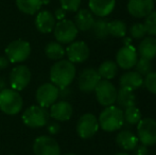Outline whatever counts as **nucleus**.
<instances>
[{
	"mask_svg": "<svg viewBox=\"0 0 156 155\" xmlns=\"http://www.w3.org/2000/svg\"><path fill=\"white\" fill-rule=\"evenodd\" d=\"M76 69L73 63L68 60H60L50 69V81L60 89H65L74 80Z\"/></svg>",
	"mask_w": 156,
	"mask_h": 155,
	"instance_id": "1",
	"label": "nucleus"
},
{
	"mask_svg": "<svg viewBox=\"0 0 156 155\" xmlns=\"http://www.w3.org/2000/svg\"><path fill=\"white\" fill-rule=\"evenodd\" d=\"M98 122L99 126L105 132L111 133L120 130L124 124L123 111L116 105L106 106L101 112Z\"/></svg>",
	"mask_w": 156,
	"mask_h": 155,
	"instance_id": "2",
	"label": "nucleus"
},
{
	"mask_svg": "<svg viewBox=\"0 0 156 155\" xmlns=\"http://www.w3.org/2000/svg\"><path fill=\"white\" fill-rule=\"evenodd\" d=\"M23 105V100L19 91L13 88H4L0 90V110L3 114L15 116L21 111Z\"/></svg>",
	"mask_w": 156,
	"mask_h": 155,
	"instance_id": "3",
	"label": "nucleus"
},
{
	"mask_svg": "<svg viewBox=\"0 0 156 155\" xmlns=\"http://www.w3.org/2000/svg\"><path fill=\"white\" fill-rule=\"evenodd\" d=\"M31 54V45L29 41L23 39H16L13 41L6 46L5 56L9 62L12 64L23 63L27 60Z\"/></svg>",
	"mask_w": 156,
	"mask_h": 155,
	"instance_id": "4",
	"label": "nucleus"
},
{
	"mask_svg": "<svg viewBox=\"0 0 156 155\" xmlns=\"http://www.w3.org/2000/svg\"><path fill=\"white\" fill-rule=\"evenodd\" d=\"M49 113L41 105H31L23 112V121L29 128L37 129L47 125L49 122Z\"/></svg>",
	"mask_w": 156,
	"mask_h": 155,
	"instance_id": "5",
	"label": "nucleus"
},
{
	"mask_svg": "<svg viewBox=\"0 0 156 155\" xmlns=\"http://www.w3.org/2000/svg\"><path fill=\"white\" fill-rule=\"evenodd\" d=\"M138 140L147 147L156 145V120L144 118L137 123Z\"/></svg>",
	"mask_w": 156,
	"mask_h": 155,
	"instance_id": "6",
	"label": "nucleus"
},
{
	"mask_svg": "<svg viewBox=\"0 0 156 155\" xmlns=\"http://www.w3.org/2000/svg\"><path fill=\"white\" fill-rule=\"evenodd\" d=\"M53 33L56 41L60 44H70L76 38L79 30L72 20L62 19L55 23Z\"/></svg>",
	"mask_w": 156,
	"mask_h": 155,
	"instance_id": "7",
	"label": "nucleus"
},
{
	"mask_svg": "<svg viewBox=\"0 0 156 155\" xmlns=\"http://www.w3.org/2000/svg\"><path fill=\"white\" fill-rule=\"evenodd\" d=\"M94 93L97 101L104 107L114 105L117 99V89L109 80H101L97 85Z\"/></svg>",
	"mask_w": 156,
	"mask_h": 155,
	"instance_id": "8",
	"label": "nucleus"
},
{
	"mask_svg": "<svg viewBox=\"0 0 156 155\" xmlns=\"http://www.w3.org/2000/svg\"><path fill=\"white\" fill-rule=\"evenodd\" d=\"M60 97V88L53 83H44L37 88L35 93V99L38 105L47 108L58 101Z\"/></svg>",
	"mask_w": 156,
	"mask_h": 155,
	"instance_id": "9",
	"label": "nucleus"
},
{
	"mask_svg": "<svg viewBox=\"0 0 156 155\" xmlns=\"http://www.w3.org/2000/svg\"><path fill=\"white\" fill-rule=\"evenodd\" d=\"M33 152L35 155H61V147L51 136L41 135L33 143Z\"/></svg>",
	"mask_w": 156,
	"mask_h": 155,
	"instance_id": "10",
	"label": "nucleus"
},
{
	"mask_svg": "<svg viewBox=\"0 0 156 155\" xmlns=\"http://www.w3.org/2000/svg\"><path fill=\"white\" fill-rule=\"evenodd\" d=\"M99 122L98 118L94 114L86 113L82 115L76 123V133L82 139H89L98 132Z\"/></svg>",
	"mask_w": 156,
	"mask_h": 155,
	"instance_id": "11",
	"label": "nucleus"
},
{
	"mask_svg": "<svg viewBox=\"0 0 156 155\" xmlns=\"http://www.w3.org/2000/svg\"><path fill=\"white\" fill-rule=\"evenodd\" d=\"M31 71L26 65L14 67L10 73V86L17 91L23 90L31 81Z\"/></svg>",
	"mask_w": 156,
	"mask_h": 155,
	"instance_id": "12",
	"label": "nucleus"
},
{
	"mask_svg": "<svg viewBox=\"0 0 156 155\" xmlns=\"http://www.w3.org/2000/svg\"><path fill=\"white\" fill-rule=\"evenodd\" d=\"M66 55L68 58V61H70L73 64H81L88 60L90 50L85 41H72L69 44L65 50Z\"/></svg>",
	"mask_w": 156,
	"mask_h": 155,
	"instance_id": "13",
	"label": "nucleus"
},
{
	"mask_svg": "<svg viewBox=\"0 0 156 155\" xmlns=\"http://www.w3.org/2000/svg\"><path fill=\"white\" fill-rule=\"evenodd\" d=\"M138 61V53L137 49L134 46L124 45L118 50L116 54V64L122 69L129 70L133 67H135L136 63Z\"/></svg>",
	"mask_w": 156,
	"mask_h": 155,
	"instance_id": "14",
	"label": "nucleus"
},
{
	"mask_svg": "<svg viewBox=\"0 0 156 155\" xmlns=\"http://www.w3.org/2000/svg\"><path fill=\"white\" fill-rule=\"evenodd\" d=\"M102 80L98 70L94 68H86L80 73L78 79L79 88L83 93H91L94 91L97 85Z\"/></svg>",
	"mask_w": 156,
	"mask_h": 155,
	"instance_id": "15",
	"label": "nucleus"
},
{
	"mask_svg": "<svg viewBox=\"0 0 156 155\" xmlns=\"http://www.w3.org/2000/svg\"><path fill=\"white\" fill-rule=\"evenodd\" d=\"M154 10V0H129L127 12L135 18H144Z\"/></svg>",
	"mask_w": 156,
	"mask_h": 155,
	"instance_id": "16",
	"label": "nucleus"
},
{
	"mask_svg": "<svg viewBox=\"0 0 156 155\" xmlns=\"http://www.w3.org/2000/svg\"><path fill=\"white\" fill-rule=\"evenodd\" d=\"M72 114H73L72 105L69 102L65 101V100L55 102V103H53L50 106L49 115L55 121H67L72 117Z\"/></svg>",
	"mask_w": 156,
	"mask_h": 155,
	"instance_id": "17",
	"label": "nucleus"
},
{
	"mask_svg": "<svg viewBox=\"0 0 156 155\" xmlns=\"http://www.w3.org/2000/svg\"><path fill=\"white\" fill-rule=\"evenodd\" d=\"M55 23L54 15L47 10L38 12L35 17V27L41 33L48 34L52 32L55 27Z\"/></svg>",
	"mask_w": 156,
	"mask_h": 155,
	"instance_id": "18",
	"label": "nucleus"
},
{
	"mask_svg": "<svg viewBox=\"0 0 156 155\" xmlns=\"http://www.w3.org/2000/svg\"><path fill=\"white\" fill-rule=\"evenodd\" d=\"M89 11L98 17L108 16L116 6V0H89Z\"/></svg>",
	"mask_w": 156,
	"mask_h": 155,
	"instance_id": "19",
	"label": "nucleus"
},
{
	"mask_svg": "<svg viewBox=\"0 0 156 155\" xmlns=\"http://www.w3.org/2000/svg\"><path fill=\"white\" fill-rule=\"evenodd\" d=\"M137 53L141 58L152 61L156 58V38L154 36L144 37L137 48Z\"/></svg>",
	"mask_w": 156,
	"mask_h": 155,
	"instance_id": "20",
	"label": "nucleus"
},
{
	"mask_svg": "<svg viewBox=\"0 0 156 155\" xmlns=\"http://www.w3.org/2000/svg\"><path fill=\"white\" fill-rule=\"evenodd\" d=\"M138 137L129 130H122L116 136V143L124 151H133L137 147Z\"/></svg>",
	"mask_w": 156,
	"mask_h": 155,
	"instance_id": "21",
	"label": "nucleus"
},
{
	"mask_svg": "<svg viewBox=\"0 0 156 155\" xmlns=\"http://www.w3.org/2000/svg\"><path fill=\"white\" fill-rule=\"evenodd\" d=\"M119 85L120 87L134 91L144 85V78L137 71H126L120 77Z\"/></svg>",
	"mask_w": 156,
	"mask_h": 155,
	"instance_id": "22",
	"label": "nucleus"
},
{
	"mask_svg": "<svg viewBox=\"0 0 156 155\" xmlns=\"http://www.w3.org/2000/svg\"><path fill=\"white\" fill-rule=\"evenodd\" d=\"M94 23V14L87 9L78 10L76 17H74V25L80 31H88L93 28Z\"/></svg>",
	"mask_w": 156,
	"mask_h": 155,
	"instance_id": "23",
	"label": "nucleus"
},
{
	"mask_svg": "<svg viewBox=\"0 0 156 155\" xmlns=\"http://www.w3.org/2000/svg\"><path fill=\"white\" fill-rule=\"evenodd\" d=\"M116 102L119 105L120 108H125L129 106L135 105L136 104V96L133 90L127 88L120 87L117 90V99Z\"/></svg>",
	"mask_w": 156,
	"mask_h": 155,
	"instance_id": "24",
	"label": "nucleus"
},
{
	"mask_svg": "<svg viewBox=\"0 0 156 155\" xmlns=\"http://www.w3.org/2000/svg\"><path fill=\"white\" fill-rule=\"evenodd\" d=\"M44 0H16V6L20 12L28 15H34L41 10Z\"/></svg>",
	"mask_w": 156,
	"mask_h": 155,
	"instance_id": "25",
	"label": "nucleus"
},
{
	"mask_svg": "<svg viewBox=\"0 0 156 155\" xmlns=\"http://www.w3.org/2000/svg\"><path fill=\"white\" fill-rule=\"evenodd\" d=\"M45 54L49 60L60 61L65 56L66 52L62 44L58 41H50L45 47Z\"/></svg>",
	"mask_w": 156,
	"mask_h": 155,
	"instance_id": "26",
	"label": "nucleus"
},
{
	"mask_svg": "<svg viewBox=\"0 0 156 155\" xmlns=\"http://www.w3.org/2000/svg\"><path fill=\"white\" fill-rule=\"evenodd\" d=\"M98 72L101 79L104 80H113L117 76L118 72V65L114 61H104L102 64L99 66Z\"/></svg>",
	"mask_w": 156,
	"mask_h": 155,
	"instance_id": "27",
	"label": "nucleus"
},
{
	"mask_svg": "<svg viewBox=\"0 0 156 155\" xmlns=\"http://www.w3.org/2000/svg\"><path fill=\"white\" fill-rule=\"evenodd\" d=\"M126 31V25L124 21L116 19V20H112L108 23V34L114 37H125Z\"/></svg>",
	"mask_w": 156,
	"mask_h": 155,
	"instance_id": "28",
	"label": "nucleus"
},
{
	"mask_svg": "<svg viewBox=\"0 0 156 155\" xmlns=\"http://www.w3.org/2000/svg\"><path fill=\"white\" fill-rule=\"evenodd\" d=\"M123 118H124V122H126L127 124L135 125L141 119V112H140L137 106L135 105L129 106V107L124 108Z\"/></svg>",
	"mask_w": 156,
	"mask_h": 155,
	"instance_id": "29",
	"label": "nucleus"
},
{
	"mask_svg": "<svg viewBox=\"0 0 156 155\" xmlns=\"http://www.w3.org/2000/svg\"><path fill=\"white\" fill-rule=\"evenodd\" d=\"M93 32L94 35L99 39H104L106 38L108 34V23L104 19H98L94 20L93 25Z\"/></svg>",
	"mask_w": 156,
	"mask_h": 155,
	"instance_id": "30",
	"label": "nucleus"
},
{
	"mask_svg": "<svg viewBox=\"0 0 156 155\" xmlns=\"http://www.w3.org/2000/svg\"><path fill=\"white\" fill-rule=\"evenodd\" d=\"M144 27L147 30V34L150 36H156V10H153L147 17H144Z\"/></svg>",
	"mask_w": 156,
	"mask_h": 155,
	"instance_id": "31",
	"label": "nucleus"
},
{
	"mask_svg": "<svg viewBox=\"0 0 156 155\" xmlns=\"http://www.w3.org/2000/svg\"><path fill=\"white\" fill-rule=\"evenodd\" d=\"M136 67V71L138 73L142 76V77H146L147 75H149L150 72H152V63L151 61L146 60V58H140L139 60L137 61L135 65Z\"/></svg>",
	"mask_w": 156,
	"mask_h": 155,
	"instance_id": "32",
	"label": "nucleus"
},
{
	"mask_svg": "<svg viewBox=\"0 0 156 155\" xmlns=\"http://www.w3.org/2000/svg\"><path fill=\"white\" fill-rule=\"evenodd\" d=\"M129 34H131L132 37L135 39H142L144 37H146V35H147L146 27H144V25L141 23H134V25L129 28Z\"/></svg>",
	"mask_w": 156,
	"mask_h": 155,
	"instance_id": "33",
	"label": "nucleus"
},
{
	"mask_svg": "<svg viewBox=\"0 0 156 155\" xmlns=\"http://www.w3.org/2000/svg\"><path fill=\"white\" fill-rule=\"evenodd\" d=\"M144 85L151 93L156 95V71L155 72H150L146 76L144 79Z\"/></svg>",
	"mask_w": 156,
	"mask_h": 155,
	"instance_id": "34",
	"label": "nucleus"
},
{
	"mask_svg": "<svg viewBox=\"0 0 156 155\" xmlns=\"http://www.w3.org/2000/svg\"><path fill=\"white\" fill-rule=\"evenodd\" d=\"M61 8L66 12H76L81 5L82 0H60Z\"/></svg>",
	"mask_w": 156,
	"mask_h": 155,
	"instance_id": "35",
	"label": "nucleus"
},
{
	"mask_svg": "<svg viewBox=\"0 0 156 155\" xmlns=\"http://www.w3.org/2000/svg\"><path fill=\"white\" fill-rule=\"evenodd\" d=\"M48 125V132L50 133L51 135H56L60 133L61 131V125L58 122L53 121V122H48L47 123Z\"/></svg>",
	"mask_w": 156,
	"mask_h": 155,
	"instance_id": "36",
	"label": "nucleus"
},
{
	"mask_svg": "<svg viewBox=\"0 0 156 155\" xmlns=\"http://www.w3.org/2000/svg\"><path fill=\"white\" fill-rule=\"evenodd\" d=\"M134 155H149V149L144 145H137V147L133 150Z\"/></svg>",
	"mask_w": 156,
	"mask_h": 155,
	"instance_id": "37",
	"label": "nucleus"
},
{
	"mask_svg": "<svg viewBox=\"0 0 156 155\" xmlns=\"http://www.w3.org/2000/svg\"><path fill=\"white\" fill-rule=\"evenodd\" d=\"M65 16H66V11L64 10L63 8L58 9V10L55 11V13H54V17H55V19H58V20L65 19Z\"/></svg>",
	"mask_w": 156,
	"mask_h": 155,
	"instance_id": "38",
	"label": "nucleus"
},
{
	"mask_svg": "<svg viewBox=\"0 0 156 155\" xmlns=\"http://www.w3.org/2000/svg\"><path fill=\"white\" fill-rule=\"evenodd\" d=\"M10 62H9L6 56H0V69H5L9 66Z\"/></svg>",
	"mask_w": 156,
	"mask_h": 155,
	"instance_id": "39",
	"label": "nucleus"
},
{
	"mask_svg": "<svg viewBox=\"0 0 156 155\" xmlns=\"http://www.w3.org/2000/svg\"><path fill=\"white\" fill-rule=\"evenodd\" d=\"M5 88V81H4V78H0V90Z\"/></svg>",
	"mask_w": 156,
	"mask_h": 155,
	"instance_id": "40",
	"label": "nucleus"
},
{
	"mask_svg": "<svg viewBox=\"0 0 156 155\" xmlns=\"http://www.w3.org/2000/svg\"><path fill=\"white\" fill-rule=\"evenodd\" d=\"M129 41H131V38H124L123 43L124 45H129Z\"/></svg>",
	"mask_w": 156,
	"mask_h": 155,
	"instance_id": "41",
	"label": "nucleus"
},
{
	"mask_svg": "<svg viewBox=\"0 0 156 155\" xmlns=\"http://www.w3.org/2000/svg\"><path fill=\"white\" fill-rule=\"evenodd\" d=\"M115 155H129V154L126 153V152H119V153H116Z\"/></svg>",
	"mask_w": 156,
	"mask_h": 155,
	"instance_id": "42",
	"label": "nucleus"
},
{
	"mask_svg": "<svg viewBox=\"0 0 156 155\" xmlns=\"http://www.w3.org/2000/svg\"><path fill=\"white\" fill-rule=\"evenodd\" d=\"M64 155H76V154H74V153H66V154H64Z\"/></svg>",
	"mask_w": 156,
	"mask_h": 155,
	"instance_id": "43",
	"label": "nucleus"
},
{
	"mask_svg": "<svg viewBox=\"0 0 156 155\" xmlns=\"http://www.w3.org/2000/svg\"><path fill=\"white\" fill-rule=\"evenodd\" d=\"M155 1H156V0H155Z\"/></svg>",
	"mask_w": 156,
	"mask_h": 155,
	"instance_id": "44",
	"label": "nucleus"
},
{
	"mask_svg": "<svg viewBox=\"0 0 156 155\" xmlns=\"http://www.w3.org/2000/svg\"><path fill=\"white\" fill-rule=\"evenodd\" d=\"M12 155H13V154H12Z\"/></svg>",
	"mask_w": 156,
	"mask_h": 155,
	"instance_id": "45",
	"label": "nucleus"
}]
</instances>
